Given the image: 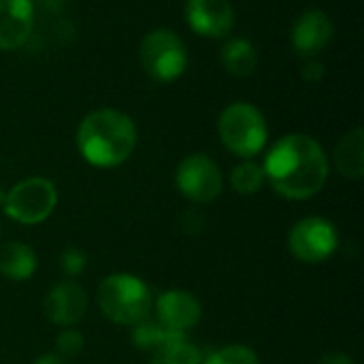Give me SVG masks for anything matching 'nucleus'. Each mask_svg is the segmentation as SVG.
<instances>
[{
    "label": "nucleus",
    "instance_id": "nucleus-23",
    "mask_svg": "<svg viewBox=\"0 0 364 364\" xmlns=\"http://www.w3.org/2000/svg\"><path fill=\"white\" fill-rule=\"evenodd\" d=\"M301 75H303V79H305L307 83H320V81L324 79V75H326V68H324V64H322L320 60L309 58L307 64L303 66Z\"/></svg>",
    "mask_w": 364,
    "mask_h": 364
},
{
    "label": "nucleus",
    "instance_id": "nucleus-7",
    "mask_svg": "<svg viewBox=\"0 0 364 364\" xmlns=\"http://www.w3.org/2000/svg\"><path fill=\"white\" fill-rule=\"evenodd\" d=\"M339 247V232L326 218L309 215L299 220L288 235L290 254L303 264H322Z\"/></svg>",
    "mask_w": 364,
    "mask_h": 364
},
{
    "label": "nucleus",
    "instance_id": "nucleus-26",
    "mask_svg": "<svg viewBox=\"0 0 364 364\" xmlns=\"http://www.w3.org/2000/svg\"><path fill=\"white\" fill-rule=\"evenodd\" d=\"M4 194H6V192H4V190H2V188H0V205H2V203H4Z\"/></svg>",
    "mask_w": 364,
    "mask_h": 364
},
{
    "label": "nucleus",
    "instance_id": "nucleus-3",
    "mask_svg": "<svg viewBox=\"0 0 364 364\" xmlns=\"http://www.w3.org/2000/svg\"><path fill=\"white\" fill-rule=\"evenodd\" d=\"M96 301L102 316L119 326H134L147 318L154 307L149 286L132 273L107 275L98 286Z\"/></svg>",
    "mask_w": 364,
    "mask_h": 364
},
{
    "label": "nucleus",
    "instance_id": "nucleus-17",
    "mask_svg": "<svg viewBox=\"0 0 364 364\" xmlns=\"http://www.w3.org/2000/svg\"><path fill=\"white\" fill-rule=\"evenodd\" d=\"M203 352L188 341V337L173 339L158 350H154V356L149 364H200Z\"/></svg>",
    "mask_w": 364,
    "mask_h": 364
},
{
    "label": "nucleus",
    "instance_id": "nucleus-13",
    "mask_svg": "<svg viewBox=\"0 0 364 364\" xmlns=\"http://www.w3.org/2000/svg\"><path fill=\"white\" fill-rule=\"evenodd\" d=\"M34 28L32 0H0V49L21 47Z\"/></svg>",
    "mask_w": 364,
    "mask_h": 364
},
{
    "label": "nucleus",
    "instance_id": "nucleus-19",
    "mask_svg": "<svg viewBox=\"0 0 364 364\" xmlns=\"http://www.w3.org/2000/svg\"><path fill=\"white\" fill-rule=\"evenodd\" d=\"M264 183H267L264 168H262V164H258L254 160L239 162L232 168V173H230V186L241 196H254V194H258Z\"/></svg>",
    "mask_w": 364,
    "mask_h": 364
},
{
    "label": "nucleus",
    "instance_id": "nucleus-21",
    "mask_svg": "<svg viewBox=\"0 0 364 364\" xmlns=\"http://www.w3.org/2000/svg\"><path fill=\"white\" fill-rule=\"evenodd\" d=\"M85 348V339L79 331L75 328H64L58 337H55V354L62 358H75L83 352Z\"/></svg>",
    "mask_w": 364,
    "mask_h": 364
},
{
    "label": "nucleus",
    "instance_id": "nucleus-1",
    "mask_svg": "<svg viewBox=\"0 0 364 364\" xmlns=\"http://www.w3.org/2000/svg\"><path fill=\"white\" fill-rule=\"evenodd\" d=\"M264 177L271 188L288 200H309L322 192L328 179V156L307 134L282 136L264 158Z\"/></svg>",
    "mask_w": 364,
    "mask_h": 364
},
{
    "label": "nucleus",
    "instance_id": "nucleus-14",
    "mask_svg": "<svg viewBox=\"0 0 364 364\" xmlns=\"http://www.w3.org/2000/svg\"><path fill=\"white\" fill-rule=\"evenodd\" d=\"M335 160V168L339 171V175H343L346 179H363L364 175V130L360 126H356L354 130L346 132L333 154Z\"/></svg>",
    "mask_w": 364,
    "mask_h": 364
},
{
    "label": "nucleus",
    "instance_id": "nucleus-9",
    "mask_svg": "<svg viewBox=\"0 0 364 364\" xmlns=\"http://www.w3.org/2000/svg\"><path fill=\"white\" fill-rule=\"evenodd\" d=\"M154 314L156 320L175 335H188V331H192L200 318H203V307L198 303V299L188 292V290H166L162 292L156 301H154Z\"/></svg>",
    "mask_w": 364,
    "mask_h": 364
},
{
    "label": "nucleus",
    "instance_id": "nucleus-8",
    "mask_svg": "<svg viewBox=\"0 0 364 364\" xmlns=\"http://www.w3.org/2000/svg\"><path fill=\"white\" fill-rule=\"evenodd\" d=\"M175 186L190 203L207 205L222 194L224 175L209 156L190 154L179 162L175 171Z\"/></svg>",
    "mask_w": 364,
    "mask_h": 364
},
{
    "label": "nucleus",
    "instance_id": "nucleus-4",
    "mask_svg": "<svg viewBox=\"0 0 364 364\" xmlns=\"http://www.w3.org/2000/svg\"><path fill=\"white\" fill-rule=\"evenodd\" d=\"M218 134L228 151L239 158L252 160L264 149L269 128L258 107L250 102H232L220 113Z\"/></svg>",
    "mask_w": 364,
    "mask_h": 364
},
{
    "label": "nucleus",
    "instance_id": "nucleus-24",
    "mask_svg": "<svg viewBox=\"0 0 364 364\" xmlns=\"http://www.w3.org/2000/svg\"><path fill=\"white\" fill-rule=\"evenodd\" d=\"M320 364H356L352 356L343 354V352H328L320 358Z\"/></svg>",
    "mask_w": 364,
    "mask_h": 364
},
{
    "label": "nucleus",
    "instance_id": "nucleus-5",
    "mask_svg": "<svg viewBox=\"0 0 364 364\" xmlns=\"http://www.w3.org/2000/svg\"><path fill=\"white\" fill-rule=\"evenodd\" d=\"M143 70L158 83L179 79L188 68V49L183 41L168 28H156L145 34L139 47Z\"/></svg>",
    "mask_w": 364,
    "mask_h": 364
},
{
    "label": "nucleus",
    "instance_id": "nucleus-12",
    "mask_svg": "<svg viewBox=\"0 0 364 364\" xmlns=\"http://www.w3.org/2000/svg\"><path fill=\"white\" fill-rule=\"evenodd\" d=\"M333 21L320 9H307L292 26L290 43L301 58H316L333 38Z\"/></svg>",
    "mask_w": 364,
    "mask_h": 364
},
{
    "label": "nucleus",
    "instance_id": "nucleus-18",
    "mask_svg": "<svg viewBox=\"0 0 364 364\" xmlns=\"http://www.w3.org/2000/svg\"><path fill=\"white\" fill-rule=\"evenodd\" d=\"M179 337H188V335L168 333L156 318H149V316L132 326V343L139 350H151L154 352L160 346H164V343H168L173 339H179Z\"/></svg>",
    "mask_w": 364,
    "mask_h": 364
},
{
    "label": "nucleus",
    "instance_id": "nucleus-2",
    "mask_svg": "<svg viewBox=\"0 0 364 364\" xmlns=\"http://www.w3.org/2000/svg\"><path fill=\"white\" fill-rule=\"evenodd\" d=\"M75 143L87 164L115 168L132 156L136 147V126L117 109H96L81 119Z\"/></svg>",
    "mask_w": 364,
    "mask_h": 364
},
{
    "label": "nucleus",
    "instance_id": "nucleus-25",
    "mask_svg": "<svg viewBox=\"0 0 364 364\" xmlns=\"http://www.w3.org/2000/svg\"><path fill=\"white\" fill-rule=\"evenodd\" d=\"M32 364H68V360L62 358V356H58V354H43V356H38Z\"/></svg>",
    "mask_w": 364,
    "mask_h": 364
},
{
    "label": "nucleus",
    "instance_id": "nucleus-10",
    "mask_svg": "<svg viewBox=\"0 0 364 364\" xmlns=\"http://www.w3.org/2000/svg\"><path fill=\"white\" fill-rule=\"evenodd\" d=\"M85 311H87V294L77 282L55 284L43 301L45 318L62 328H70L77 322H81Z\"/></svg>",
    "mask_w": 364,
    "mask_h": 364
},
{
    "label": "nucleus",
    "instance_id": "nucleus-6",
    "mask_svg": "<svg viewBox=\"0 0 364 364\" xmlns=\"http://www.w3.org/2000/svg\"><path fill=\"white\" fill-rule=\"evenodd\" d=\"M58 205V188L47 177H28L15 183L6 194L2 209L4 213L23 226L43 224Z\"/></svg>",
    "mask_w": 364,
    "mask_h": 364
},
{
    "label": "nucleus",
    "instance_id": "nucleus-16",
    "mask_svg": "<svg viewBox=\"0 0 364 364\" xmlns=\"http://www.w3.org/2000/svg\"><path fill=\"white\" fill-rule=\"evenodd\" d=\"M222 66L235 77H250L258 64V51L247 38H230L220 51Z\"/></svg>",
    "mask_w": 364,
    "mask_h": 364
},
{
    "label": "nucleus",
    "instance_id": "nucleus-11",
    "mask_svg": "<svg viewBox=\"0 0 364 364\" xmlns=\"http://www.w3.org/2000/svg\"><path fill=\"white\" fill-rule=\"evenodd\" d=\"M188 26L207 38H224L235 28V11L228 0H188Z\"/></svg>",
    "mask_w": 364,
    "mask_h": 364
},
{
    "label": "nucleus",
    "instance_id": "nucleus-20",
    "mask_svg": "<svg viewBox=\"0 0 364 364\" xmlns=\"http://www.w3.org/2000/svg\"><path fill=\"white\" fill-rule=\"evenodd\" d=\"M200 364H260L258 354L243 343H230L203 354Z\"/></svg>",
    "mask_w": 364,
    "mask_h": 364
},
{
    "label": "nucleus",
    "instance_id": "nucleus-22",
    "mask_svg": "<svg viewBox=\"0 0 364 364\" xmlns=\"http://www.w3.org/2000/svg\"><path fill=\"white\" fill-rule=\"evenodd\" d=\"M60 267H62V271H64L66 277H77V275H81V273L85 271V267H87V256L83 254V250L70 245V247H66V250L60 254Z\"/></svg>",
    "mask_w": 364,
    "mask_h": 364
},
{
    "label": "nucleus",
    "instance_id": "nucleus-15",
    "mask_svg": "<svg viewBox=\"0 0 364 364\" xmlns=\"http://www.w3.org/2000/svg\"><path fill=\"white\" fill-rule=\"evenodd\" d=\"M36 273V254L30 245L9 241L0 245V275L9 282H28Z\"/></svg>",
    "mask_w": 364,
    "mask_h": 364
}]
</instances>
